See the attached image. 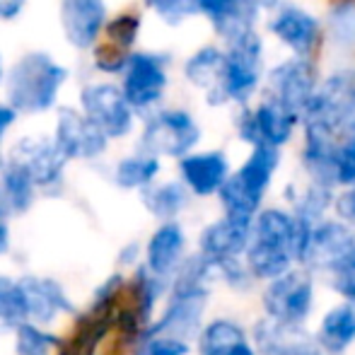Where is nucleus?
I'll list each match as a JSON object with an SVG mask.
<instances>
[{
	"label": "nucleus",
	"mask_w": 355,
	"mask_h": 355,
	"mask_svg": "<svg viewBox=\"0 0 355 355\" xmlns=\"http://www.w3.org/2000/svg\"><path fill=\"white\" fill-rule=\"evenodd\" d=\"M218 283L215 263L208 261L203 254L193 252L182 263L177 276L172 278L169 295L164 300V307L153 327L145 331L148 336H172L193 343L206 327V312L213 297V288Z\"/></svg>",
	"instance_id": "obj_1"
},
{
	"label": "nucleus",
	"mask_w": 355,
	"mask_h": 355,
	"mask_svg": "<svg viewBox=\"0 0 355 355\" xmlns=\"http://www.w3.org/2000/svg\"><path fill=\"white\" fill-rule=\"evenodd\" d=\"M283 164V150L271 145L249 148L244 162L232 172L223 191L218 193V203L223 215H232L239 220H254L266 208V198L271 191L276 174Z\"/></svg>",
	"instance_id": "obj_2"
},
{
	"label": "nucleus",
	"mask_w": 355,
	"mask_h": 355,
	"mask_svg": "<svg viewBox=\"0 0 355 355\" xmlns=\"http://www.w3.org/2000/svg\"><path fill=\"white\" fill-rule=\"evenodd\" d=\"M66 80L68 71L49 53L29 51L8 73V104L22 114H44L56 104Z\"/></svg>",
	"instance_id": "obj_3"
},
{
	"label": "nucleus",
	"mask_w": 355,
	"mask_h": 355,
	"mask_svg": "<svg viewBox=\"0 0 355 355\" xmlns=\"http://www.w3.org/2000/svg\"><path fill=\"white\" fill-rule=\"evenodd\" d=\"M319 278L309 273L307 268L295 266L285 276L271 283H263L259 288V307L268 319H276L281 324L295 329H309L319 302Z\"/></svg>",
	"instance_id": "obj_4"
},
{
	"label": "nucleus",
	"mask_w": 355,
	"mask_h": 355,
	"mask_svg": "<svg viewBox=\"0 0 355 355\" xmlns=\"http://www.w3.org/2000/svg\"><path fill=\"white\" fill-rule=\"evenodd\" d=\"M225 51H227V66H225V78L213 107H227V104H234L239 109L249 107L266 80L263 37L257 29L239 42L225 46Z\"/></svg>",
	"instance_id": "obj_5"
},
{
	"label": "nucleus",
	"mask_w": 355,
	"mask_h": 355,
	"mask_svg": "<svg viewBox=\"0 0 355 355\" xmlns=\"http://www.w3.org/2000/svg\"><path fill=\"white\" fill-rule=\"evenodd\" d=\"M355 119V68L343 66L319 80L317 92L302 116V128H317L341 138Z\"/></svg>",
	"instance_id": "obj_6"
},
{
	"label": "nucleus",
	"mask_w": 355,
	"mask_h": 355,
	"mask_svg": "<svg viewBox=\"0 0 355 355\" xmlns=\"http://www.w3.org/2000/svg\"><path fill=\"white\" fill-rule=\"evenodd\" d=\"M201 126L187 109H159L145 121L141 133V153L153 157L182 159L196 153L201 143Z\"/></svg>",
	"instance_id": "obj_7"
},
{
	"label": "nucleus",
	"mask_w": 355,
	"mask_h": 355,
	"mask_svg": "<svg viewBox=\"0 0 355 355\" xmlns=\"http://www.w3.org/2000/svg\"><path fill=\"white\" fill-rule=\"evenodd\" d=\"M317 61L312 58H295L288 56L281 63L266 71L263 80V97L278 102L290 114L302 119L312 102L319 85Z\"/></svg>",
	"instance_id": "obj_8"
},
{
	"label": "nucleus",
	"mask_w": 355,
	"mask_h": 355,
	"mask_svg": "<svg viewBox=\"0 0 355 355\" xmlns=\"http://www.w3.org/2000/svg\"><path fill=\"white\" fill-rule=\"evenodd\" d=\"M355 244V230L338 218H327L314 225L300 266L317 278H331L343 271L346 259Z\"/></svg>",
	"instance_id": "obj_9"
},
{
	"label": "nucleus",
	"mask_w": 355,
	"mask_h": 355,
	"mask_svg": "<svg viewBox=\"0 0 355 355\" xmlns=\"http://www.w3.org/2000/svg\"><path fill=\"white\" fill-rule=\"evenodd\" d=\"M266 29L295 58H317L324 44V22L297 3H281L271 12Z\"/></svg>",
	"instance_id": "obj_10"
},
{
	"label": "nucleus",
	"mask_w": 355,
	"mask_h": 355,
	"mask_svg": "<svg viewBox=\"0 0 355 355\" xmlns=\"http://www.w3.org/2000/svg\"><path fill=\"white\" fill-rule=\"evenodd\" d=\"M172 63L169 53H155V51H136L131 53V61L123 73V94L133 112L150 109L164 97V89L169 85L167 68Z\"/></svg>",
	"instance_id": "obj_11"
},
{
	"label": "nucleus",
	"mask_w": 355,
	"mask_h": 355,
	"mask_svg": "<svg viewBox=\"0 0 355 355\" xmlns=\"http://www.w3.org/2000/svg\"><path fill=\"white\" fill-rule=\"evenodd\" d=\"M80 104L87 119H92L107 138H123L133 128V107L121 87L112 83H94L83 87Z\"/></svg>",
	"instance_id": "obj_12"
},
{
	"label": "nucleus",
	"mask_w": 355,
	"mask_h": 355,
	"mask_svg": "<svg viewBox=\"0 0 355 355\" xmlns=\"http://www.w3.org/2000/svg\"><path fill=\"white\" fill-rule=\"evenodd\" d=\"M66 162L68 157L61 153L56 141L44 136L19 138L10 153V164L22 169L37 189H49L61 182Z\"/></svg>",
	"instance_id": "obj_13"
},
{
	"label": "nucleus",
	"mask_w": 355,
	"mask_h": 355,
	"mask_svg": "<svg viewBox=\"0 0 355 355\" xmlns=\"http://www.w3.org/2000/svg\"><path fill=\"white\" fill-rule=\"evenodd\" d=\"M179 182L196 198H218L227 179L232 177V162L225 150H196L177 162Z\"/></svg>",
	"instance_id": "obj_14"
},
{
	"label": "nucleus",
	"mask_w": 355,
	"mask_h": 355,
	"mask_svg": "<svg viewBox=\"0 0 355 355\" xmlns=\"http://www.w3.org/2000/svg\"><path fill=\"white\" fill-rule=\"evenodd\" d=\"M19 300H22L24 322L49 327L61 314H75L73 302L68 300L66 290L58 281L46 276H22L17 278Z\"/></svg>",
	"instance_id": "obj_15"
},
{
	"label": "nucleus",
	"mask_w": 355,
	"mask_h": 355,
	"mask_svg": "<svg viewBox=\"0 0 355 355\" xmlns=\"http://www.w3.org/2000/svg\"><path fill=\"white\" fill-rule=\"evenodd\" d=\"M196 8L198 15L211 22L215 37L225 42V46L257 32L261 19L257 0H196Z\"/></svg>",
	"instance_id": "obj_16"
},
{
	"label": "nucleus",
	"mask_w": 355,
	"mask_h": 355,
	"mask_svg": "<svg viewBox=\"0 0 355 355\" xmlns=\"http://www.w3.org/2000/svg\"><path fill=\"white\" fill-rule=\"evenodd\" d=\"M252 225L254 220L220 215L201 227L196 252L213 263L227 261V259H242L247 254L249 242H252Z\"/></svg>",
	"instance_id": "obj_17"
},
{
	"label": "nucleus",
	"mask_w": 355,
	"mask_h": 355,
	"mask_svg": "<svg viewBox=\"0 0 355 355\" xmlns=\"http://www.w3.org/2000/svg\"><path fill=\"white\" fill-rule=\"evenodd\" d=\"M53 141L68 159H94L107 150L109 138L92 119L85 116V112L63 107L58 112Z\"/></svg>",
	"instance_id": "obj_18"
},
{
	"label": "nucleus",
	"mask_w": 355,
	"mask_h": 355,
	"mask_svg": "<svg viewBox=\"0 0 355 355\" xmlns=\"http://www.w3.org/2000/svg\"><path fill=\"white\" fill-rule=\"evenodd\" d=\"M189 259V237L179 220L174 223H159L145 242L143 263L155 276L172 281L182 263Z\"/></svg>",
	"instance_id": "obj_19"
},
{
	"label": "nucleus",
	"mask_w": 355,
	"mask_h": 355,
	"mask_svg": "<svg viewBox=\"0 0 355 355\" xmlns=\"http://www.w3.org/2000/svg\"><path fill=\"white\" fill-rule=\"evenodd\" d=\"M193 351L196 355H261L254 346L252 329L230 314L208 319L193 341Z\"/></svg>",
	"instance_id": "obj_20"
},
{
	"label": "nucleus",
	"mask_w": 355,
	"mask_h": 355,
	"mask_svg": "<svg viewBox=\"0 0 355 355\" xmlns=\"http://www.w3.org/2000/svg\"><path fill=\"white\" fill-rule=\"evenodd\" d=\"M61 27L75 49H89L107 27L104 0H61Z\"/></svg>",
	"instance_id": "obj_21"
},
{
	"label": "nucleus",
	"mask_w": 355,
	"mask_h": 355,
	"mask_svg": "<svg viewBox=\"0 0 355 355\" xmlns=\"http://www.w3.org/2000/svg\"><path fill=\"white\" fill-rule=\"evenodd\" d=\"M312 336L327 355H348L355 348V309L341 300L329 304L319 314Z\"/></svg>",
	"instance_id": "obj_22"
},
{
	"label": "nucleus",
	"mask_w": 355,
	"mask_h": 355,
	"mask_svg": "<svg viewBox=\"0 0 355 355\" xmlns=\"http://www.w3.org/2000/svg\"><path fill=\"white\" fill-rule=\"evenodd\" d=\"M336 193L334 189L322 187V184H293L283 189V206H288L293 211L295 218L300 223L317 225L322 220L331 218L334 215V201H336Z\"/></svg>",
	"instance_id": "obj_23"
},
{
	"label": "nucleus",
	"mask_w": 355,
	"mask_h": 355,
	"mask_svg": "<svg viewBox=\"0 0 355 355\" xmlns=\"http://www.w3.org/2000/svg\"><path fill=\"white\" fill-rule=\"evenodd\" d=\"M225 66H227V51L213 46V44L193 51L184 63V78L196 89H203L208 107H213L215 99H218L220 85H223L225 78Z\"/></svg>",
	"instance_id": "obj_24"
},
{
	"label": "nucleus",
	"mask_w": 355,
	"mask_h": 355,
	"mask_svg": "<svg viewBox=\"0 0 355 355\" xmlns=\"http://www.w3.org/2000/svg\"><path fill=\"white\" fill-rule=\"evenodd\" d=\"M254 119H257L259 145H271V148L283 150L285 145L293 143L297 128H302V119L290 114L278 102L268 97H261L254 104Z\"/></svg>",
	"instance_id": "obj_25"
},
{
	"label": "nucleus",
	"mask_w": 355,
	"mask_h": 355,
	"mask_svg": "<svg viewBox=\"0 0 355 355\" xmlns=\"http://www.w3.org/2000/svg\"><path fill=\"white\" fill-rule=\"evenodd\" d=\"M169 285L172 281H164V278L155 276L145 263L138 268H133L131 278H128V302L133 304V309L138 312V317L143 319L145 327H153L155 312H157V304L162 300H167Z\"/></svg>",
	"instance_id": "obj_26"
},
{
	"label": "nucleus",
	"mask_w": 355,
	"mask_h": 355,
	"mask_svg": "<svg viewBox=\"0 0 355 355\" xmlns=\"http://www.w3.org/2000/svg\"><path fill=\"white\" fill-rule=\"evenodd\" d=\"M141 203L145 211L159 223H174L191 203V191L179 179L172 182H155L141 191Z\"/></svg>",
	"instance_id": "obj_27"
},
{
	"label": "nucleus",
	"mask_w": 355,
	"mask_h": 355,
	"mask_svg": "<svg viewBox=\"0 0 355 355\" xmlns=\"http://www.w3.org/2000/svg\"><path fill=\"white\" fill-rule=\"evenodd\" d=\"M322 22L324 42L341 56H355V0H329Z\"/></svg>",
	"instance_id": "obj_28"
},
{
	"label": "nucleus",
	"mask_w": 355,
	"mask_h": 355,
	"mask_svg": "<svg viewBox=\"0 0 355 355\" xmlns=\"http://www.w3.org/2000/svg\"><path fill=\"white\" fill-rule=\"evenodd\" d=\"M249 329H252L254 346H257V351L261 355H281L283 351H288V348L297 346L300 341L312 336L309 329L288 327V324L268 319V317H263V314Z\"/></svg>",
	"instance_id": "obj_29"
},
{
	"label": "nucleus",
	"mask_w": 355,
	"mask_h": 355,
	"mask_svg": "<svg viewBox=\"0 0 355 355\" xmlns=\"http://www.w3.org/2000/svg\"><path fill=\"white\" fill-rule=\"evenodd\" d=\"M159 172H162V162L159 157L153 155H128L114 169V182L116 187L126 189V191H145L148 187H153L157 182Z\"/></svg>",
	"instance_id": "obj_30"
},
{
	"label": "nucleus",
	"mask_w": 355,
	"mask_h": 355,
	"mask_svg": "<svg viewBox=\"0 0 355 355\" xmlns=\"http://www.w3.org/2000/svg\"><path fill=\"white\" fill-rule=\"evenodd\" d=\"M0 189H3V198L12 213H27L34 203V182L15 164H5L3 174H0Z\"/></svg>",
	"instance_id": "obj_31"
},
{
	"label": "nucleus",
	"mask_w": 355,
	"mask_h": 355,
	"mask_svg": "<svg viewBox=\"0 0 355 355\" xmlns=\"http://www.w3.org/2000/svg\"><path fill=\"white\" fill-rule=\"evenodd\" d=\"M61 346V338L39 324L22 322L15 329V353L17 355H51V351Z\"/></svg>",
	"instance_id": "obj_32"
},
{
	"label": "nucleus",
	"mask_w": 355,
	"mask_h": 355,
	"mask_svg": "<svg viewBox=\"0 0 355 355\" xmlns=\"http://www.w3.org/2000/svg\"><path fill=\"white\" fill-rule=\"evenodd\" d=\"M215 271H218V283L223 285V288H227L230 293L239 295V297H244V295H252L254 288H257V281H254L252 271H249L247 261L242 259H227V261H220L215 263Z\"/></svg>",
	"instance_id": "obj_33"
},
{
	"label": "nucleus",
	"mask_w": 355,
	"mask_h": 355,
	"mask_svg": "<svg viewBox=\"0 0 355 355\" xmlns=\"http://www.w3.org/2000/svg\"><path fill=\"white\" fill-rule=\"evenodd\" d=\"M141 15L138 12H121L114 19H109L107 27H104V34H107V42L112 46L121 49V51L133 53V44H136L138 34H141Z\"/></svg>",
	"instance_id": "obj_34"
},
{
	"label": "nucleus",
	"mask_w": 355,
	"mask_h": 355,
	"mask_svg": "<svg viewBox=\"0 0 355 355\" xmlns=\"http://www.w3.org/2000/svg\"><path fill=\"white\" fill-rule=\"evenodd\" d=\"M24 322L22 300H19L17 281L8 276H0V327L17 329Z\"/></svg>",
	"instance_id": "obj_35"
},
{
	"label": "nucleus",
	"mask_w": 355,
	"mask_h": 355,
	"mask_svg": "<svg viewBox=\"0 0 355 355\" xmlns=\"http://www.w3.org/2000/svg\"><path fill=\"white\" fill-rule=\"evenodd\" d=\"M143 3L150 10H155L157 17L169 27H177V24L191 19L193 15H198L196 0H143Z\"/></svg>",
	"instance_id": "obj_36"
},
{
	"label": "nucleus",
	"mask_w": 355,
	"mask_h": 355,
	"mask_svg": "<svg viewBox=\"0 0 355 355\" xmlns=\"http://www.w3.org/2000/svg\"><path fill=\"white\" fill-rule=\"evenodd\" d=\"M193 343H187L182 338L172 336H148L138 343L133 355H191Z\"/></svg>",
	"instance_id": "obj_37"
},
{
	"label": "nucleus",
	"mask_w": 355,
	"mask_h": 355,
	"mask_svg": "<svg viewBox=\"0 0 355 355\" xmlns=\"http://www.w3.org/2000/svg\"><path fill=\"white\" fill-rule=\"evenodd\" d=\"M92 58H94V66H97L102 73H126L128 61H131V53L121 51V49L104 42V44H97V46H94Z\"/></svg>",
	"instance_id": "obj_38"
},
{
	"label": "nucleus",
	"mask_w": 355,
	"mask_h": 355,
	"mask_svg": "<svg viewBox=\"0 0 355 355\" xmlns=\"http://www.w3.org/2000/svg\"><path fill=\"white\" fill-rule=\"evenodd\" d=\"M334 179H336V191H343V189L355 187V145L338 141Z\"/></svg>",
	"instance_id": "obj_39"
},
{
	"label": "nucleus",
	"mask_w": 355,
	"mask_h": 355,
	"mask_svg": "<svg viewBox=\"0 0 355 355\" xmlns=\"http://www.w3.org/2000/svg\"><path fill=\"white\" fill-rule=\"evenodd\" d=\"M234 133L244 145L257 148L259 145V131H257V119H254L252 107H242L234 114Z\"/></svg>",
	"instance_id": "obj_40"
},
{
	"label": "nucleus",
	"mask_w": 355,
	"mask_h": 355,
	"mask_svg": "<svg viewBox=\"0 0 355 355\" xmlns=\"http://www.w3.org/2000/svg\"><path fill=\"white\" fill-rule=\"evenodd\" d=\"M327 285H329V290L341 300V302L351 304V307L355 309V271L336 273V276L327 278Z\"/></svg>",
	"instance_id": "obj_41"
},
{
	"label": "nucleus",
	"mask_w": 355,
	"mask_h": 355,
	"mask_svg": "<svg viewBox=\"0 0 355 355\" xmlns=\"http://www.w3.org/2000/svg\"><path fill=\"white\" fill-rule=\"evenodd\" d=\"M334 218H338L341 223H346L348 227L355 230V187L343 189L336 193V201H334Z\"/></svg>",
	"instance_id": "obj_42"
},
{
	"label": "nucleus",
	"mask_w": 355,
	"mask_h": 355,
	"mask_svg": "<svg viewBox=\"0 0 355 355\" xmlns=\"http://www.w3.org/2000/svg\"><path fill=\"white\" fill-rule=\"evenodd\" d=\"M141 257H145V249H141L138 242H131L119 252V266L123 268H138L141 266Z\"/></svg>",
	"instance_id": "obj_43"
},
{
	"label": "nucleus",
	"mask_w": 355,
	"mask_h": 355,
	"mask_svg": "<svg viewBox=\"0 0 355 355\" xmlns=\"http://www.w3.org/2000/svg\"><path fill=\"white\" fill-rule=\"evenodd\" d=\"M281 355H327V353L314 343V336H309V338H304V341H300L297 346L283 351Z\"/></svg>",
	"instance_id": "obj_44"
},
{
	"label": "nucleus",
	"mask_w": 355,
	"mask_h": 355,
	"mask_svg": "<svg viewBox=\"0 0 355 355\" xmlns=\"http://www.w3.org/2000/svg\"><path fill=\"white\" fill-rule=\"evenodd\" d=\"M24 8V0H0V19H15Z\"/></svg>",
	"instance_id": "obj_45"
},
{
	"label": "nucleus",
	"mask_w": 355,
	"mask_h": 355,
	"mask_svg": "<svg viewBox=\"0 0 355 355\" xmlns=\"http://www.w3.org/2000/svg\"><path fill=\"white\" fill-rule=\"evenodd\" d=\"M15 119H17V112H15L10 104H0V136L12 126Z\"/></svg>",
	"instance_id": "obj_46"
},
{
	"label": "nucleus",
	"mask_w": 355,
	"mask_h": 355,
	"mask_svg": "<svg viewBox=\"0 0 355 355\" xmlns=\"http://www.w3.org/2000/svg\"><path fill=\"white\" fill-rule=\"evenodd\" d=\"M8 249H10V227H8V223H5L3 208H0V257H3Z\"/></svg>",
	"instance_id": "obj_47"
},
{
	"label": "nucleus",
	"mask_w": 355,
	"mask_h": 355,
	"mask_svg": "<svg viewBox=\"0 0 355 355\" xmlns=\"http://www.w3.org/2000/svg\"><path fill=\"white\" fill-rule=\"evenodd\" d=\"M341 141H343V143H351V145H355V119H353L351 123H348L346 131L341 133Z\"/></svg>",
	"instance_id": "obj_48"
},
{
	"label": "nucleus",
	"mask_w": 355,
	"mask_h": 355,
	"mask_svg": "<svg viewBox=\"0 0 355 355\" xmlns=\"http://www.w3.org/2000/svg\"><path fill=\"white\" fill-rule=\"evenodd\" d=\"M257 3L261 10H276L278 5H281V0H257Z\"/></svg>",
	"instance_id": "obj_49"
},
{
	"label": "nucleus",
	"mask_w": 355,
	"mask_h": 355,
	"mask_svg": "<svg viewBox=\"0 0 355 355\" xmlns=\"http://www.w3.org/2000/svg\"><path fill=\"white\" fill-rule=\"evenodd\" d=\"M343 271H355V244H353L351 254H348V259H346V266H343ZM343 271H341V273H343Z\"/></svg>",
	"instance_id": "obj_50"
},
{
	"label": "nucleus",
	"mask_w": 355,
	"mask_h": 355,
	"mask_svg": "<svg viewBox=\"0 0 355 355\" xmlns=\"http://www.w3.org/2000/svg\"><path fill=\"white\" fill-rule=\"evenodd\" d=\"M0 83H3V61H0Z\"/></svg>",
	"instance_id": "obj_51"
}]
</instances>
